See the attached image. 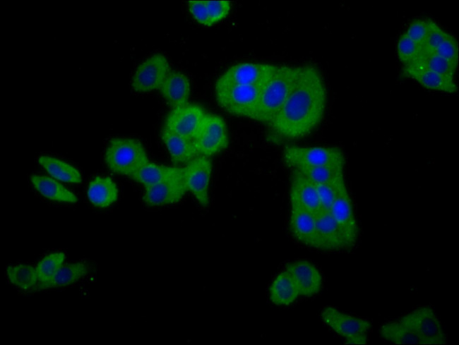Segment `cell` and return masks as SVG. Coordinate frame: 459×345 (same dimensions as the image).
<instances>
[{
	"label": "cell",
	"mask_w": 459,
	"mask_h": 345,
	"mask_svg": "<svg viewBox=\"0 0 459 345\" xmlns=\"http://www.w3.org/2000/svg\"><path fill=\"white\" fill-rule=\"evenodd\" d=\"M403 73L415 80L425 88L454 93L458 87L453 78L440 75L430 70L413 66H405Z\"/></svg>",
	"instance_id": "cell-20"
},
{
	"label": "cell",
	"mask_w": 459,
	"mask_h": 345,
	"mask_svg": "<svg viewBox=\"0 0 459 345\" xmlns=\"http://www.w3.org/2000/svg\"><path fill=\"white\" fill-rule=\"evenodd\" d=\"M278 65L260 63H239L230 67L216 83L235 84L261 87Z\"/></svg>",
	"instance_id": "cell-12"
},
{
	"label": "cell",
	"mask_w": 459,
	"mask_h": 345,
	"mask_svg": "<svg viewBox=\"0 0 459 345\" xmlns=\"http://www.w3.org/2000/svg\"><path fill=\"white\" fill-rule=\"evenodd\" d=\"M422 52V46L411 40L405 33L400 37L397 44V54L400 61L405 66L415 62Z\"/></svg>",
	"instance_id": "cell-34"
},
{
	"label": "cell",
	"mask_w": 459,
	"mask_h": 345,
	"mask_svg": "<svg viewBox=\"0 0 459 345\" xmlns=\"http://www.w3.org/2000/svg\"><path fill=\"white\" fill-rule=\"evenodd\" d=\"M407 66L424 68L450 78H453L457 68V66L435 52L428 54L422 52L419 57L415 62Z\"/></svg>",
	"instance_id": "cell-30"
},
{
	"label": "cell",
	"mask_w": 459,
	"mask_h": 345,
	"mask_svg": "<svg viewBox=\"0 0 459 345\" xmlns=\"http://www.w3.org/2000/svg\"><path fill=\"white\" fill-rule=\"evenodd\" d=\"M310 179L314 183H323L333 181L344 176L343 166H321L297 169Z\"/></svg>",
	"instance_id": "cell-31"
},
{
	"label": "cell",
	"mask_w": 459,
	"mask_h": 345,
	"mask_svg": "<svg viewBox=\"0 0 459 345\" xmlns=\"http://www.w3.org/2000/svg\"><path fill=\"white\" fill-rule=\"evenodd\" d=\"M330 212L345 239L352 248L358 237V226L346 185L340 189Z\"/></svg>",
	"instance_id": "cell-15"
},
{
	"label": "cell",
	"mask_w": 459,
	"mask_h": 345,
	"mask_svg": "<svg viewBox=\"0 0 459 345\" xmlns=\"http://www.w3.org/2000/svg\"><path fill=\"white\" fill-rule=\"evenodd\" d=\"M205 115L201 106L187 103L173 108L166 117L164 128L193 140Z\"/></svg>",
	"instance_id": "cell-13"
},
{
	"label": "cell",
	"mask_w": 459,
	"mask_h": 345,
	"mask_svg": "<svg viewBox=\"0 0 459 345\" xmlns=\"http://www.w3.org/2000/svg\"><path fill=\"white\" fill-rule=\"evenodd\" d=\"M427 21V33L422 45L423 53H433L436 48L448 37L449 33L444 31L432 20Z\"/></svg>",
	"instance_id": "cell-35"
},
{
	"label": "cell",
	"mask_w": 459,
	"mask_h": 345,
	"mask_svg": "<svg viewBox=\"0 0 459 345\" xmlns=\"http://www.w3.org/2000/svg\"><path fill=\"white\" fill-rule=\"evenodd\" d=\"M169 72L167 58L161 54H153L138 66L131 79V87L138 92L160 89Z\"/></svg>",
	"instance_id": "cell-10"
},
{
	"label": "cell",
	"mask_w": 459,
	"mask_h": 345,
	"mask_svg": "<svg viewBox=\"0 0 459 345\" xmlns=\"http://www.w3.org/2000/svg\"><path fill=\"white\" fill-rule=\"evenodd\" d=\"M260 88L254 86L215 83L218 104L227 112L254 119Z\"/></svg>",
	"instance_id": "cell-5"
},
{
	"label": "cell",
	"mask_w": 459,
	"mask_h": 345,
	"mask_svg": "<svg viewBox=\"0 0 459 345\" xmlns=\"http://www.w3.org/2000/svg\"><path fill=\"white\" fill-rule=\"evenodd\" d=\"M290 201L291 206L305 209L314 214L321 210L315 184L297 169H293L291 177Z\"/></svg>",
	"instance_id": "cell-16"
},
{
	"label": "cell",
	"mask_w": 459,
	"mask_h": 345,
	"mask_svg": "<svg viewBox=\"0 0 459 345\" xmlns=\"http://www.w3.org/2000/svg\"><path fill=\"white\" fill-rule=\"evenodd\" d=\"M87 195L96 207L105 208L117 201L119 196L115 182L109 176H96L89 183Z\"/></svg>",
	"instance_id": "cell-22"
},
{
	"label": "cell",
	"mask_w": 459,
	"mask_h": 345,
	"mask_svg": "<svg viewBox=\"0 0 459 345\" xmlns=\"http://www.w3.org/2000/svg\"><path fill=\"white\" fill-rule=\"evenodd\" d=\"M323 322L345 339L347 344H366L371 327L369 320L344 313L333 307H327L321 313Z\"/></svg>",
	"instance_id": "cell-6"
},
{
	"label": "cell",
	"mask_w": 459,
	"mask_h": 345,
	"mask_svg": "<svg viewBox=\"0 0 459 345\" xmlns=\"http://www.w3.org/2000/svg\"><path fill=\"white\" fill-rule=\"evenodd\" d=\"M30 180L35 188L47 199L64 202H76L78 200L71 191L54 178L33 174Z\"/></svg>",
	"instance_id": "cell-24"
},
{
	"label": "cell",
	"mask_w": 459,
	"mask_h": 345,
	"mask_svg": "<svg viewBox=\"0 0 459 345\" xmlns=\"http://www.w3.org/2000/svg\"><path fill=\"white\" fill-rule=\"evenodd\" d=\"M269 296L270 301L278 305H288L299 296L296 284L286 270L274 279L270 286Z\"/></svg>",
	"instance_id": "cell-23"
},
{
	"label": "cell",
	"mask_w": 459,
	"mask_h": 345,
	"mask_svg": "<svg viewBox=\"0 0 459 345\" xmlns=\"http://www.w3.org/2000/svg\"><path fill=\"white\" fill-rule=\"evenodd\" d=\"M321 210L330 211L340 189L345 185L344 176L333 181L314 183Z\"/></svg>",
	"instance_id": "cell-33"
},
{
	"label": "cell",
	"mask_w": 459,
	"mask_h": 345,
	"mask_svg": "<svg viewBox=\"0 0 459 345\" xmlns=\"http://www.w3.org/2000/svg\"><path fill=\"white\" fill-rule=\"evenodd\" d=\"M105 162L113 172L129 176L148 162L143 144L131 138H114L108 143Z\"/></svg>",
	"instance_id": "cell-3"
},
{
	"label": "cell",
	"mask_w": 459,
	"mask_h": 345,
	"mask_svg": "<svg viewBox=\"0 0 459 345\" xmlns=\"http://www.w3.org/2000/svg\"><path fill=\"white\" fill-rule=\"evenodd\" d=\"M436 54L446 59L453 64L458 65V47L457 40L451 34L436 48Z\"/></svg>",
	"instance_id": "cell-36"
},
{
	"label": "cell",
	"mask_w": 459,
	"mask_h": 345,
	"mask_svg": "<svg viewBox=\"0 0 459 345\" xmlns=\"http://www.w3.org/2000/svg\"><path fill=\"white\" fill-rule=\"evenodd\" d=\"M316 216V240L314 248L335 251L350 248L330 211L320 210Z\"/></svg>",
	"instance_id": "cell-14"
},
{
	"label": "cell",
	"mask_w": 459,
	"mask_h": 345,
	"mask_svg": "<svg viewBox=\"0 0 459 345\" xmlns=\"http://www.w3.org/2000/svg\"><path fill=\"white\" fill-rule=\"evenodd\" d=\"M427 20L417 19L411 22L405 33L422 46L427 36Z\"/></svg>",
	"instance_id": "cell-39"
},
{
	"label": "cell",
	"mask_w": 459,
	"mask_h": 345,
	"mask_svg": "<svg viewBox=\"0 0 459 345\" xmlns=\"http://www.w3.org/2000/svg\"><path fill=\"white\" fill-rule=\"evenodd\" d=\"M39 164L53 178L70 183H80L82 177L73 166L56 157L40 156Z\"/></svg>",
	"instance_id": "cell-26"
},
{
	"label": "cell",
	"mask_w": 459,
	"mask_h": 345,
	"mask_svg": "<svg viewBox=\"0 0 459 345\" xmlns=\"http://www.w3.org/2000/svg\"><path fill=\"white\" fill-rule=\"evenodd\" d=\"M379 333L383 339L395 344H421L415 332L400 320L384 323Z\"/></svg>",
	"instance_id": "cell-27"
},
{
	"label": "cell",
	"mask_w": 459,
	"mask_h": 345,
	"mask_svg": "<svg viewBox=\"0 0 459 345\" xmlns=\"http://www.w3.org/2000/svg\"><path fill=\"white\" fill-rule=\"evenodd\" d=\"M285 270L290 273L299 296L310 297L320 291L322 277L316 267L306 260L288 262Z\"/></svg>",
	"instance_id": "cell-17"
},
{
	"label": "cell",
	"mask_w": 459,
	"mask_h": 345,
	"mask_svg": "<svg viewBox=\"0 0 459 345\" xmlns=\"http://www.w3.org/2000/svg\"><path fill=\"white\" fill-rule=\"evenodd\" d=\"M419 337L421 344H444L446 335L434 310L427 306L417 308L400 318Z\"/></svg>",
	"instance_id": "cell-8"
},
{
	"label": "cell",
	"mask_w": 459,
	"mask_h": 345,
	"mask_svg": "<svg viewBox=\"0 0 459 345\" xmlns=\"http://www.w3.org/2000/svg\"><path fill=\"white\" fill-rule=\"evenodd\" d=\"M290 228L295 238L302 243L314 248L316 240V216L312 212L291 206Z\"/></svg>",
	"instance_id": "cell-19"
},
{
	"label": "cell",
	"mask_w": 459,
	"mask_h": 345,
	"mask_svg": "<svg viewBox=\"0 0 459 345\" xmlns=\"http://www.w3.org/2000/svg\"><path fill=\"white\" fill-rule=\"evenodd\" d=\"M6 274L10 282L22 290H28L38 283L36 267L26 264L8 266Z\"/></svg>",
	"instance_id": "cell-29"
},
{
	"label": "cell",
	"mask_w": 459,
	"mask_h": 345,
	"mask_svg": "<svg viewBox=\"0 0 459 345\" xmlns=\"http://www.w3.org/2000/svg\"><path fill=\"white\" fill-rule=\"evenodd\" d=\"M187 190L183 168L174 167L165 180L145 188L143 200L151 207L169 205L179 202Z\"/></svg>",
	"instance_id": "cell-9"
},
{
	"label": "cell",
	"mask_w": 459,
	"mask_h": 345,
	"mask_svg": "<svg viewBox=\"0 0 459 345\" xmlns=\"http://www.w3.org/2000/svg\"><path fill=\"white\" fill-rule=\"evenodd\" d=\"M188 8L194 18L199 23L205 26H212L205 1H191L188 2Z\"/></svg>",
	"instance_id": "cell-38"
},
{
	"label": "cell",
	"mask_w": 459,
	"mask_h": 345,
	"mask_svg": "<svg viewBox=\"0 0 459 345\" xmlns=\"http://www.w3.org/2000/svg\"><path fill=\"white\" fill-rule=\"evenodd\" d=\"M66 255L64 253H53L42 259L35 267L38 277V284H44L51 279L64 265Z\"/></svg>",
	"instance_id": "cell-32"
},
{
	"label": "cell",
	"mask_w": 459,
	"mask_h": 345,
	"mask_svg": "<svg viewBox=\"0 0 459 345\" xmlns=\"http://www.w3.org/2000/svg\"><path fill=\"white\" fill-rule=\"evenodd\" d=\"M90 270V265L85 262L64 264L51 279L37 286L39 289H49L68 286L85 276Z\"/></svg>",
	"instance_id": "cell-25"
},
{
	"label": "cell",
	"mask_w": 459,
	"mask_h": 345,
	"mask_svg": "<svg viewBox=\"0 0 459 345\" xmlns=\"http://www.w3.org/2000/svg\"><path fill=\"white\" fill-rule=\"evenodd\" d=\"M187 190L203 207L209 204V184L212 173V163L205 156L198 155L183 168Z\"/></svg>",
	"instance_id": "cell-11"
},
{
	"label": "cell",
	"mask_w": 459,
	"mask_h": 345,
	"mask_svg": "<svg viewBox=\"0 0 459 345\" xmlns=\"http://www.w3.org/2000/svg\"><path fill=\"white\" fill-rule=\"evenodd\" d=\"M205 4L213 25L226 18L231 9L228 1H205Z\"/></svg>",
	"instance_id": "cell-37"
},
{
	"label": "cell",
	"mask_w": 459,
	"mask_h": 345,
	"mask_svg": "<svg viewBox=\"0 0 459 345\" xmlns=\"http://www.w3.org/2000/svg\"><path fill=\"white\" fill-rule=\"evenodd\" d=\"M326 102V87L319 70L313 65L301 66L294 88L270 126L285 138H303L321 122Z\"/></svg>",
	"instance_id": "cell-1"
},
{
	"label": "cell",
	"mask_w": 459,
	"mask_h": 345,
	"mask_svg": "<svg viewBox=\"0 0 459 345\" xmlns=\"http://www.w3.org/2000/svg\"><path fill=\"white\" fill-rule=\"evenodd\" d=\"M193 142L198 154L208 157L225 149L228 135L225 120L218 115L206 114Z\"/></svg>",
	"instance_id": "cell-7"
},
{
	"label": "cell",
	"mask_w": 459,
	"mask_h": 345,
	"mask_svg": "<svg viewBox=\"0 0 459 345\" xmlns=\"http://www.w3.org/2000/svg\"><path fill=\"white\" fill-rule=\"evenodd\" d=\"M285 164L293 169L321 166H343V152L337 147L287 146L283 152Z\"/></svg>",
	"instance_id": "cell-4"
},
{
	"label": "cell",
	"mask_w": 459,
	"mask_h": 345,
	"mask_svg": "<svg viewBox=\"0 0 459 345\" xmlns=\"http://www.w3.org/2000/svg\"><path fill=\"white\" fill-rule=\"evenodd\" d=\"M174 169V167L148 162L130 177L147 188L165 180L172 173Z\"/></svg>",
	"instance_id": "cell-28"
},
{
	"label": "cell",
	"mask_w": 459,
	"mask_h": 345,
	"mask_svg": "<svg viewBox=\"0 0 459 345\" xmlns=\"http://www.w3.org/2000/svg\"><path fill=\"white\" fill-rule=\"evenodd\" d=\"M161 136L174 164L188 163L198 155L192 139L184 138L165 128Z\"/></svg>",
	"instance_id": "cell-21"
},
{
	"label": "cell",
	"mask_w": 459,
	"mask_h": 345,
	"mask_svg": "<svg viewBox=\"0 0 459 345\" xmlns=\"http://www.w3.org/2000/svg\"><path fill=\"white\" fill-rule=\"evenodd\" d=\"M299 66H277L260 87L254 120L270 125L292 92Z\"/></svg>",
	"instance_id": "cell-2"
},
{
	"label": "cell",
	"mask_w": 459,
	"mask_h": 345,
	"mask_svg": "<svg viewBox=\"0 0 459 345\" xmlns=\"http://www.w3.org/2000/svg\"><path fill=\"white\" fill-rule=\"evenodd\" d=\"M160 90L167 104L176 108L187 104L190 95V81L183 73L170 71Z\"/></svg>",
	"instance_id": "cell-18"
}]
</instances>
